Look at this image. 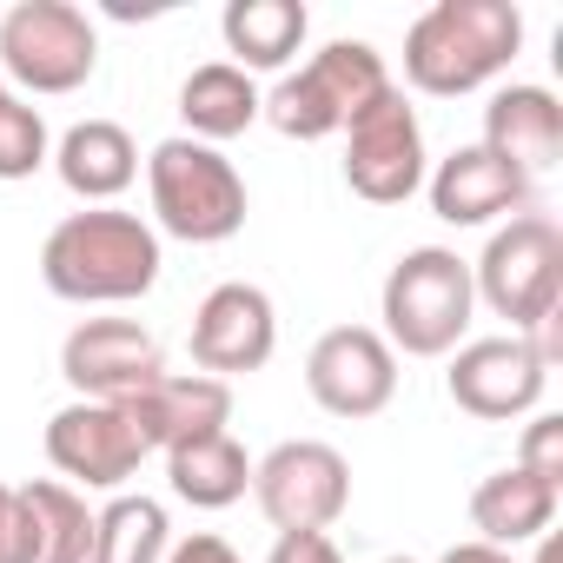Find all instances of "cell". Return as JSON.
Listing matches in <instances>:
<instances>
[{"label": "cell", "mask_w": 563, "mask_h": 563, "mask_svg": "<svg viewBox=\"0 0 563 563\" xmlns=\"http://www.w3.org/2000/svg\"><path fill=\"white\" fill-rule=\"evenodd\" d=\"M41 278L67 306H133L159 286V232L140 212H67L41 245Z\"/></svg>", "instance_id": "1"}, {"label": "cell", "mask_w": 563, "mask_h": 563, "mask_svg": "<svg viewBox=\"0 0 563 563\" xmlns=\"http://www.w3.org/2000/svg\"><path fill=\"white\" fill-rule=\"evenodd\" d=\"M523 47L517 0H438L405 34V80L431 100L490 87Z\"/></svg>", "instance_id": "2"}, {"label": "cell", "mask_w": 563, "mask_h": 563, "mask_svg": "<svg viewBox=\"0 0 563 563\" xmlns=\"http://www.w3.org/2000/svg\"><path fill=\"white\" fill-rule=\"evenodd\" d=\"M477 292H471V258H457L451 245H411L378 292V319H385V345L405 358H451L471 332Z\"/></svg>", "instance_id": "3"}, {"label": "cell", "mask_w": 563, "mask_h": 563, "mask_svg": "<svg viewBox=\"0 0 563 563\" xmlns=\"http://www.w3.org/2000/svg\"><path fill=\"white\" fill-rule=\"evenodd\" d=\"M378 93H391L385 54L372 41H332L299 74H286L272 93H258V120H272L286 140H332L345 133Z\"/></svg>", "instance_id": "4"}, {"label": "cell", "mask_w": 563, "mask_h": 563, "mask_svg": "<svg viewBox=\"0 0 563 563\" xmlns=\"http://www.w3.org/2000/svg\"><path fill=\"white\" fill-rule=\"evenodd\" d=\"M471 292L497 319H510L517 339L537 332L543 319H556L563 312V232H556V219L537 206L504 219L471 265Z\"/></svg>", "instance_id": "5"}, {"label": "cell", "mask_w": 563, "mask_h": 563, "mask_svg": "<svg viewBox=\"0 0 563 563\" xmlns=\"http://www.w3.org/2000/svg\"><path fill=\"white\" fill-rule=\"evenodd\" d=\"M146 192H153L159 232H173V239H186V245H219V239H232V232L245 225V206H252L239 166H232L219 146L186 140V133H173V140L153 146V159H146Z\"/></svg>", "instance_id": "6"}, {"label": "cell", "mask_w": 563, "mask_h": 563, "mask_svg": "<svg viewBox=\"0 0 563 563\" xmlns=\"http://www.w3.org/2000/svg\"><path fill=\"white\" fill-rule=\"evenodd\" d=\"M100 67V34L74 0H14L0 14V74L27 93H74Z\"/></svg>", "instance_id": "7"}, {"label": "cell", "mask_w": 563, "mask_h": 563, "mask_svg": "<svg viewBox=\"0 0 563 563\" xmlns=\"http://www.w3.org/2000/svg\"><path fill=\"white\" fill-rule=\"evenodd\" d=\"M252 497L278 537L292 530H332L352 504V464L325 438H286L252 464Z\"/></svg>", "instance_id": "8"}, {"label": "cell", "mask_w": 563, "mask_h": 563, "mask_svg": "<svg viewBox=\"0 0 563 563\" xmlns=\"http://www.w3.org/2000/svg\"><path fill=\"white\" fill-rule=\"evenodd\" d=\"M424 126L418 107L391 87L345 126V186L372 206H405L424 186Z\"/></svg>", "instance_id": "9"}, {"label": "cell", "mask_w": 563, "mask_h": 563, "mask_svg": "<svg viewBox=\"0 0 563 563\" xmlns=\"http://www.w3.org/2000/svg\"><path fill=\"white\" fill-rule=\"evenodd\" d=\"M444 385H451V405H457V411H471V418H484V424H510V418H523V411L543 405L550 365H543L537 345L517 339V332H504V339H464V345L451 352Z\"/></svg>", "instance_id": "10"}, {"label": "cell", "mask_w": 563, "mask_h": 563, "mask_svg": "<svg viewBox=\"0 0 563 563\" xmlns=\"http://www.w3.org/2000/svg\"><path fill=\"white\" fill-rule=\"evenodd\" d=\"M60 378L74 385V398L120 405L166 378V352L140 319H80L60 345Z\"/></svg>", "instance_id": "11"}, {"label": "cell", "mask_w": 563, "mask_h": 563, "mask_svg": "<svg viewBox=\"0 0 563 563\" xmlns=\"http://www.w3.org/2000/svg\"><path fill=\"white\" fill-rule=\"evenodd\" d=\"M47 464L74 490H120L146 464V444H140V431H133V418L120 405L74 398V405H60L47 418Z\"/></svg>", "instance_id": "12"}, {"label": "cell", "mask_w": 563, "mask_h": 563, "mask_svg": "<svg viewBox=\"0 0 563 563\" xmlns=\"http://www.w3.org/2000/svg\"><path fill=\"white\" fill-rule=\"evenodd\" d=\"M306 391L332 418H378L398 391V352L378 325H332L306 358Z\"/></svg>", "instance_id": "13"}, {"label": "cell", "mask_w": 563, "mask_h": 563, "mask_svg": "<svg viewBox=\"0 0 563 563\" xmlns=\"http://www.w3.org/2000/svg\"><path fill=\"white\" fill-rule=\"evenodd\" d=\"M192 365L206 378H239V372H265L272 345H278V312L258 286H245V278H225V286H212L192 312Z\"/></svg>", "instance_id": "14"}, {"label": "cell", "mask_w": 563, "mask_h": 563, "mask_svg": "<svg viewBox=\"0 0 563 563\" xmlns=\"http://www.w3.org/2000/svg\"><path fill=\"white\" fill-rule=\"evenodd\" d=\"M424 192H431V212L444 225H490V219H517V212L537 206V186L517 166H504L497 153H484V146L444 153L424 173Z\"/></svg>", "instance_id": "15"}, {"label": "cell", "mask_w": 563, "mask_h": 563, "mask_svg": "<svg viewBox=\"0 0 563 563\" xmlns=\"http://www.w3.org/2000/svg\"><path fill=\"white\" fill-rule=\"evenodd\" d=\"M120 411L133 418V431H140L146 451H173V444H186V438L225 431V418H232V385H219V378H206V372H166V378H153L146 391L120 398Z\"/></svg>", "instance_id": "16"}, {"label": "cell", "mask_w": 563, "mask_h": 563, "mask_svg": "<svg viewBox=\"0 0 563 563\" xmlns=\"http://www.w3.org/2000/svg\"><path fill=\"white\" fill-rule=\"evenodd\" d=\"M477 146L497 153L504 166H517L537 186L563 159V107H556V93L550 87H530V80L497 87L490 107H484V140Z\"/></svg>", "instance_id": "17"}, {"label": "cell", "mask_w": 563, "mask_h": 563, "mask_svg": "<svg viewBox=\"0 0 563 563\" xmlns=\"http://www.w3.org/2000/svg\"><path fill=\"white\" fill-rule=\"evenodd\" d=\"M14 490H21L14 563H87L93 556V510L74 484L34 477V484H14Z\"/></svg>", "instance_id": "18"}, {"label": "cell", "mask_w": 563, "mask_h": 563, "mask_svg": "<svg viewBox=\"0 0 563 563\" xmlns=\"http://www.w3.org/2000/svg\"><path fill=\"white\" fill-rule=\"evenodd\" d=\"M54 173H60V186H67L74 199L107 206V199H120V192L133 186L140 146H133V133H126L120 120H80V126H67L60 146H54Z\"/></svg>", "instance_id": "19"}, {"label": "cell", "mask_w": 563, "mask_h": 563, "mask_svg": "<svg viewBox=\"0 0 563 563\" xmlns=\"http://www.w3.org/2000/svg\"><path fill=\"white\" fill-rule=\"evenodd\" d=\"M556 484L530 477L523 464H504L490 471L477 490H471V530L477 543H497V550H517L530 537H550V517H556Z\"/></svg>", "instance_id": "20"}, {"label": "cell", "mask_w": 563, "mask_h": 563, "mask_svg": "<svg viewBox=\"0 0 563 563\" xmlns=\"http://www.w3.org/2000/svg\"><path fill=\"white\" fill-rule=\"evenodd\" d=\"M166 484L192 510H225L252 490V457L232 431H206V438H186L166 451Z\"/></svg>", "instance_id": "21"}, {"label": "cell", "mask_w": 563, "mask_h": 563, "mask_svg": "<svg viewBox=\"0 0 563 563\" xmlns=\"http://www.w3.org/2000/svg\"><path fill=\"white\" fill-rule=\"evenodd\" d=\"M306 0H225V14H219V34H225V54L232 67H286L299 47H306Z\"/></svg>", "instance_id": "22"}, {"label": "cell", "mask_w": 563, "mask_h": 563, "mask_svg": "<svg viewBox=\"0 0 563 563\" xmlns=\"http://www.w3.org/2000/svg\"><path fill=\"white\" fill-rule=\"evenodd\" d=\"M179 120H186V140H206V146L239 140V133L258 120V87H252V74L232 67V60L192 67L186 87H179Z\"/></svg>", "instance_id": "23"}, {"label": "cell", "mask_w": 563, "mask_h": 563, "mask_svg": "<svg viewBox=\"0 0 563 563\" xmlns=\"http://www.w3.org/2000/svg\"><path fill=\"white\" fill-rule=\"evenodd\" d=\"M173 550V523L159 497H133L113 490L107 510H93V556L87 563H166Z\"/></svg>", "instance_id": "24"}, {"label": "cell", "mask_w": 563, "mask_h": 563, "mask_svg": "<svg viewBox=\"0 0 563 563\" xmlns=\"http://www.w3.org/2000/svg\"><path fill=\"white\" fill-rule=\"evenodd\" d=\"M54 159L41 107H27L8 80H0V179H34Z\"/></svg>", "instance_id": "25"}, {"label": "cell", "mask_w": 563, "mask_h": 563, "mask_svg": "<svg viewBox=\"0 0 563 563\" xmlns=\"http://www.w3.org/2000/svg\"><path fill=\"white\" fill-rule=\"evenodd\" d=\"M517 464H523L530 477H543V484H556V490H563V418H556V411H537V418L523 424Z\"/></svg>", "instance_id": "26"}, {"label": "cell", "mask_w": 563, "mask_h": 563, "mask_svg": "<svg viewBox=\"0 0 563 563\" xmlns=\"http://www.w3.org/2000/svg\"><path fill=\"white\" fill-rule=\"evenodd\" d=\"M265 563H345V556H339V543H332L325 530H292V537L272 543Z\"/></svg>", "instance_id": "27"}, {"label": "cell", "mask_w": 563, "mask_h": 563, "mask_svg": "<svg viewBox=\"0 0 563 563\" xmlns=\"http://www.w3.org/2000/svg\"><path fill=\"white\" fill-rule=\"evenodd\" d=\"M166 563H245L225 537H212V530H192V537H179L173 550H166Z\"/></svg>", "instance_id": "28"}, {"label": "cell", "mask_w": 563, "mask_h": 563, "mask_svg": "<svg viewBox=\"0 0 563 563\" xmlns=\"http://www.w3.org/2000/svg\"><path fill=\"white\" fill-rule=\"evenodd\" d=\"M14 537H21V490L0 484V563H14Z\"/></svg>", "instance_id": "29"}, {"label": "cell", "mask_w": 563, "mask_h": 563, "mask_svg": "<svg viewBox=\"0 0 563 563\" xmlns=\"http://www.w3.org/2000/svg\"><path fill=\"white\" fill-rule=\"evenodd\" d=\"M438 563H517V556H510V550H497V543H477V537H471V543H451Z\"/></svg>", "instance_id": "30"}, {"label": "cell", "mask_w": 563, "mask_h": 563, "mask_svg": "<svg viewBox=\"0 0 563 563\" xmlns=\"http://www.w3.org/2000/svg\"><path fill=\"white\" fill-rule=\"evenodd\" d=\"M385 563H418V556H385Z\"/></svg>", "instance_id": "31"}]
</instances>
